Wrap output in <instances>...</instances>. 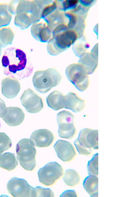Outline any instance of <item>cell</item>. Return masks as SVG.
I'll use <instances>...</instances> for the list:
<instances>
[{
    "mask_svg": "<svg viewBox=\"0 0 131 197\" xmlns=\"http://www.w3.org/2000/svg\"><path fill=\"white\" fill-rule=\"evenodd\" d=\"M14 33L10 27L5 26L0 28V47H5L12 44Z\"/></svg>",
    "mask_w": 131,
    "mask_h": 197,
    "instance_id": "obj_23",
    "label": "cell"
},
{
    "mask_svg": "<svg viewBox=\"0 0 131 197\" xmlns=\"http://www.w3.org/2000/svg\"><path fill=\"white\" fill-rule=\"evenodd\" d=\"M79 63L84 67L88 74L93 73L98 65V58L93 52L85 53L80 56Z\"/></svg>",
    "mask_w": 131,
    "mask_h": 197,
    "instance_id": "obj_18",
    "label": "cell"
},
{
    "mask_svg": "<svg viewBox=\"0 0 131 197\" xmlns=\"http://www.w3.org/2000/svg\"><path fill=\"white\" fill-rule=\"evenodd\" d=\"M25 115L20 108L15 107L6 108L2 117L9 126H16L20 124L23 121Z\"/></svg>",
    "mask_w": 131,
    "mask_h": 197,
    "instance_id": "obj_14",
    "label": "cell"
},
{
    "mask_svg": "<svg viewBox=\"0 0 131 197\" xmlns=\"http://www.w3.org/2000/svg\"><path fill=\"white\" fill-rule=\"evenodd\" d=\"M98 138L97 130L85 128L80 131L74 144L80 154L89 156L93 149H98Z\"/></svg>",
    "mask_w": 131,
    "mask_h": 197,
    "instance_id": "obj_5",
    "label": "cell"
},
{
    "mask_svg": "<svg viewBox=\"0 0 131 197\" xmlns=\"http://www.w3.org/2000/svg\"><path fill=\"white\" fill-rule=\"evenodd\" d=\"M27 62L26 54L22 50L15 47L8 48L1 60L4 74L19 79L26 77L28 74Z\"/></svg>",
    "mask_w": 131,
    "mask_h": 197,
    "instance_id": "obj_1",
    "label": "cell"
},
{
    "mask_svg": "<svg viewBox=\"0 0 131 197\" xmlns=\"http://www.w3.org/2000/svg\"><path fill=\"white\" fill-rule=\"evenodd\" d=\"M65 101V95L57 90L51 92L46 98L48 106L56 111L64 108Z\"/></svg>",
    "mask_w": 131,
    "mask_h": 197,
    "instance_id": "obj_19",
    "label": "cell"
},
{
    "mask_svg": "<svg viewBox=\"0 0 131 197\" xmlns=\"http://www.w3.org/2000/svg\"><path fill=\"white\" fill-rule=\"evenodd\" d=\"M74 115L68 111L63 110L57 114L58 133L60 137L70 139L74 137L77 131L74 124Z\"/></svg>",
    "mask_w": 131,
    "mask_h": 197,
    "instance_id": "obj_9",
    "label": "cell"
},
{
    "mask_svg": "<svg viewBox=\"0 0 131 197\" xmlns=\"http://www.w3.org/2000/svg\"><path fill=\"white\" fill-rule=\"evenodd\" d=\"M61 197H77V194L73 190H68L63 192L60 195Z\"/></svg>",
    "mask_w": 131,
    "mask_h": 197,
    "instance_id": "obj_33",
    "label": "cell"
},
{
    "mask_svg": "<svg viewBox=\"0 0 131 197\" xmlns=\"http://www.w3.org/2000/svg\"><path fill=\"white\" fill-rule=\"evenodd\" d=\"M78 36L75 30L70 29L53 35L48 42L47 51L51 55H57L69 48L75 42Z\"/></svg>",
    "mask_w": 131,
    "mask_h": 197,
    "instance_id": "obj_4",
    "label": "cell"
},
{
    "mask_svg": "<svg viewBox=\"0 0 131 197\" xmlns=\"http://www.w3.org/2000/svg\"><path fill=\"white\" fill-rule=\"evenodd\" d=\"M68 29L66 23H63L57 25L52 31V36L62 32Z\"/></svg>",
    "mask_w": 131,
    "mask_h": 197,
    "instance_id": "obj_32",
    "label": "cell"
},
{
    "mask_svg": "<svg viewBox=\"0 0 131 197\" xmlns=\"http://www.w3.org/2000/svg\"><path fill=\"white\" fill-rule=\"evenodd\" d=\"M18 163L15 155L10 152L0 155V167L7 170H13L17 166Z\"/></svg>",
    "mask_w": 131,
    "mask_h": 197,
    "instance_id": "obj_22",
    "label": "cell"
},
{
    "mask_svg": "<svg viewBox=\"0 0 131 197\" xmlns=\"http://www.w3.org/2000/svg\"><path fill=\"white\" fill-rule=\"evenodd\" d=\"M83 185L85 190L91 196H98V176L89 175L84 180Z\"/></svg>",
    "mask_w": 131,
    "mask_h": 197,
    "instance_id": "obj_21",
    "label": "cell"
},
{
    "mask_svg": "<svg viewBox=\"0 0 131 197\" xmlns=\"http://www.w3.org/2000/svg\"><path fill=\"white\" fill-rule=\"evenodd\" d=\"M62 166L56 162L49 163L40 169L38 173L40 182L46 186L53 185L63 175Z\"/></svg>",
    "mask_w": 131,
    "mask_h": 197,
    "instance_id": "obj_8",
    "label": "cell"
},
{
    "mask_svg": "<svg viewBox=\"0 0 131 197\" xmlns=\"http://www.w3.org/2000/svg\"><path fill=\"white\" fill-rule=\"evenodd\" d=\"M2 48L0 47V56L1 54Z\"/></svg>",
    "mask_w": 131,
    "mask_h": 197,
    "instance_id": "obj_35",
    "label": "cell"
},
{
    "mask_svg": "<svg viewBox=\"0 0 131 197\" xmlns=\"http://www.w3.org/2000/svg\"><path fill=\"white\" fill-rule=\"evenodd\" d=\"M98 154H96L88 162L87 168L89 175L98 176Z\"/></svg>",
    "mask_w": 131,
    "mask_h": 197,
    "instance_id": "obj_26",
    "label": "cell"
},
{
    "mask_svg": "<svg viewBox=\"0 0 131 197\" xmlns=\"http://www.w3.org/2000/svg\"><path fill=\"white\" fill-rule=\"evenodd\" d=\"M1 123H0V127H1Z\"/></svg>",
    "mask_w": 131,
    "mask_h": 197,
    "instance_id": "obj_36",
    "label": "cell"
},
{
    "mask_svg": "<svg viewBox=\"0 0 131 197\" xmlns=\"http://www.w3.org/2000/svg\"><path fill=\"white\" fill-rule=\"evenodd\" d=\"M62 78L61 74L57 70L50 68L36 71L33 76L32 82L37 90L44 93L58 85Z\"/></svg>",
    "mask_w": 131,
    "mask_h": 197,
    "instance_id": "obj_3",
    "label": "cell"
},
{
    "mask_svg": "<svg viewBox=\"0 0 131 197\" xmlns=\"http://www.w3.org/2000/svg\"><path fill=\"white\" fill-rule=\"evenodd\" d=\"M68 29H74L77 24L78 18L75 13L71 11L64 12Z\"/></svg>",
    "mask_w": 131,
    "mask_h": 197,
    "instance_id": "obj_30",
    "label": "cell"
},
{
    "mask_svg": "<svg viewBox=\"0 0 131 197\" xmlns=\"http://www.w3.org/2000/svg\"><path fill=\"white\" fill-rule=\"evenodd\" d=\"M20 100L22 105L27 112L36 113L41 111L43 107L42 100L33 90H26L22 95Z\"/></svg>",
    "mask_w": 131,
    "mask_h": 197,
    "instance_id": "obj_11",
    "label": "cell"
},
{
    "mask_svg": "<svg viewBox=\"0 0 131 197\" xmlns=\"http://www.w3.org/2000/svg\"><path fill=\"white\" fill-rule=\"evenodd\" d=\"M17 157L21 166L25 170L32 171L36 166V150L30 139H21L17 144Z\"/></svg>",
    "mask_w": 131,
    "mask_h": 197,
    "instance_id": "obj_6",
    "label": "cell"
},
{
    "mask_svg": "<svg viewBox=\"0 0 131 197\" xmlns=\"http://www.w3.org/2000/svg\"><path fill=\"white\" fill-rule=\"evenodd\" d=\"M20 89V84L17 79L9 76L2 79V92L5 97L12 98L15 97Z\"/></svg>",
    "mask_w": 131,
    "mask_h": 197,
    "instance_id": "obj_15",
    "label": "cell"
},
{
    "mask_svg": "<svg viewBox=\"0 0 131 197\" xmlns=\"http://www.w3.org/2000/svg\"><path fill=\"white\" fill-rule=\"evenodd\" d=\"M53 147L58 157L63 162H70L77 155L74 147L69 142L58 140L55 144Z\"/></svg>",
    "mask_w": 131,
    "mask_h": 197,
    "instance_id": "obj_12",
    "label": "cell"
},
{
    "mask_svg": "<svg viewBox=\"0 0 131 197\" xmlns=\"http://www.w3.org/2000/svg\"><path fill=\"white\" fill-rule=\"evenodd\" d=\"M32 36L36 40L45 42L49 40L52 36V31L46 23L38 22L33 24L31 28Z\"/></svg>",
    "mask_w": 131,
    "mask_h": 197,
    "instance_id": "obj_16",
    "label": "cell"
},
{
    "mask_svg": "<svg viewBox=\"0 0 131 197\" xmlns=\"http://www.w3.org/2000/svg\"><path fill=\"white\" fill-rule=\"evenodd\" d=\"M58 7L57 0L51 1L43 7L41 12V18H45L55 10Z\"/></svg>",
    "mask_w": 131,
    "mask_h": 197,
    "instance_id": "obj_28",
    "label": "cell"
},
{
    "mask_svg": "<svg viewBox=\"0 0 131 197\" xmlns=\"http://www.w3.org/2000/svg\"><path fill=\"white\" fill-rule=\"evenodd\" d=\"M50 0H25L24 5L20 12L15 15L14 24L21 29L39 22L41 18L43 7Z\"/></svg>",
    "mask_w": 131,
    "mask_h": 197,
    "instance_id": "obj_2",
    "label": "cell"
},
{
    "mask_svg": "<svg viewBox=\"0 0 131 197\" xmlns=\"http://www.w3.org/2000/svg\"><path fill=\"white\" fill-rule=\"evenodd\" d=\"M7 188L8 193L13 197H36L35 189L23 179L12 178L7 184Z\"/></svg>",
    "mask_w": 131,
    "mask_h": 197,
    "instance_id": "obj_10",
    "label": "cell"
},
{
    "mask_svg": "<svg viewBox=\"0 0 131 197\" xmlns=\"http://www.w3.org/2000/svg\"><path fill=\"white\" fill-rule=\"evenodd\" d=\"M54 136L53 133L46 129L36 130L32 133L30 140L35 146L44 147L50 146Z\"/></svg>",
    "mask_w": 131,
    "mask_h": 197,
    "instance_id": "obj_13",
    "label": "cell"
},
{
    "mask_svg": "<svg viewBox=\"0 0 131 197\" xmlns=\"http://www.w3.org/2000/svg\"><path fill=\"white\" fill-rule=\"evenodd\" d=\"M63 180L67 185L74 187L79 184L81 178L78 173L75 170L69 169L66 171Z\"/></svg>",
    "mask_w": 131,
    "mask_h": 197,
    "instance_id": "obj_24",
    "label": "cell"
},
{
    "mask_svg": "<svg viewBox=\"0 0 131 197\" xmlns=\"http://www.w3.org/2000/svg\"><path fill=\"white\" fill-rule=\"evenodd\" d=\"M85 105V100L80 97L74 92H69L65 95L64 108L78 113L83 111Z\"/></svg>",
    "mask_w": 131,
    "mask_h": 197,
    "instance_id": "obj_17",
    "label": "cell"
},
{
    "mask_svg": "<svg viewBox=\"0 0 131 197\" xmlns=\"http://www.w3.org/2000/svg\"><path fill=\"white\" fill-rule=\"evenodd\" d=\"M12 145V141L9 137L5 133L0 132V154L10 148Z\"/></svg>",
    "mask_w": 131,
    "mask_h": 197,
    "instance_id": "obj_29",
    "label": "cell"
},
{
    "mask_svg": "<svg viewBox=\"0 0 131 197\" xmlns=\"http://www.w3.org/2000/svg\"><path fill=\"white\" fill-rule=\"evenodd\" d=\"M66 74L68 80L79 91H83L89 86V74L80 63H73L69 65L66 69Z\"/></svg>",
    "mask_w": 131,
    "mask_h": 197,
    "instance_id": "obj_7",
    "label": "cell"
},
{
    "mask_svg": "<svg viewBox=\"0 0 131 197\" xmlns=\"http://www.w3.org/2000/svg\"><path fill=\"white\" fill-rule=\"evenodd\" d=\"M12 14L7 3H0V27L6 26L11 21Z\"/></svg>",
    "mask_w": 131,
    "mask_h": 197,
    "instance_id": "obj_25",
    "label": "cell"
},
{
    "mask_svg": "<svg viewBox=\"0 0 131 197\" xmlns=\"http://www.w3.org/2000/svg\"></svg>",
    "mask_w": 131,
    "mask_h": 197,
    "instance_id": "obj_37",
    "label": "cell"
},
{
    "mask_svg": "<svg viewBox=\"0 0 131 197\" xmlns=\"http://www.w3.org/2000/svg\"><path fill=\"white\" fill-rule=\"evenodd\" d=\"M46 23L51 30L60 23H66L64 12L57 8L45 18Z\"/></svg>",
    "mask_w": 131,
    "mask_h": 197,
    "instance_id": "obj_20",
    "label": "cell"
},
{
    "mask_svg": "<svg viewBox=\"0 0 131 197\" xmlns=\"http://www.w3.org/2000/svg\"><path fill=\"white\" fill-rule=\"evenodd\" d=\"M6 108L4 102L0 97V118L2 117L3 113Z\"/></svg>",
    "mask_w": 131,
    "mask_h": 197,
    "instance_id": "obj_34",
    "label": "cell"
},
{
    "mask_svg": "<svg viewBox=\"0 0 131 197\" xmlns=\"http://www.w3.org/2000/svg\"><path fill=\"white\" fill-rule=\"evenodd\" d=\"M58 8L65 12L71 10L75 8L79 3L77 0H57Z\"/></svg>",
    "mask_w": 131,
    "mask_h": 197,
    "instance_id": "obj_27",
    "label": "cell"
},
{
    "mask_svg": "<svg viewBox=\"0 0 131 197\" xmlns=\"http://www.w3.org/2000/svg\"><path fill=\"white\" fill-rule=\"evenodd\" d=\"M36 197H54V194L50 189L45 188L40 186L35 188Z\"/></svg>",
    "mask_w": 131,
    "mask_h": 197,
    "instance_id": "obj_31",
    "label": "cell"
}]
</instances>
